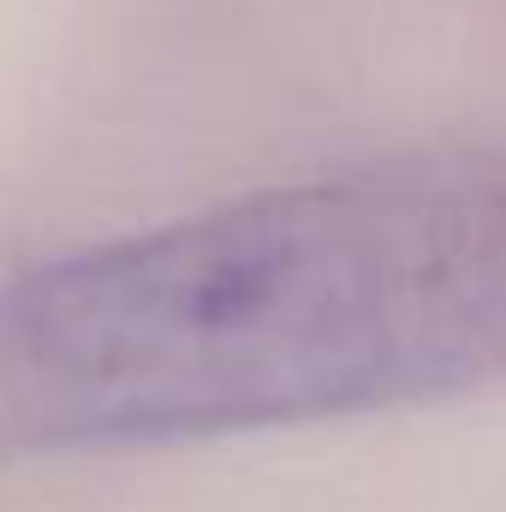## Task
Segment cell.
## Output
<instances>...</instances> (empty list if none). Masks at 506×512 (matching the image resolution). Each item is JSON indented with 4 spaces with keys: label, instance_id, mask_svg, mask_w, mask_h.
<instances>
[{
    "label": "cell",
    "instance_id": "6da1fadb",
    "mask_svg": "<svg viewBox=\"0 0 506 512\" xmlns=\"http://www.w3.org/2000/svg\"><path fill=\"white\" fill-rule=\"evenodd\" d=\"M506 382V149H405L0 280V459Z\"/></svg>",
    "mask_w": 506,
    "mask_h": 512
}]
</instances>
